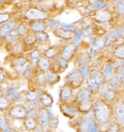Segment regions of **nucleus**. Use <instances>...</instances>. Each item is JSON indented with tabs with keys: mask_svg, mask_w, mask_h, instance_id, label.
I'll use <instances>...</instances> for the list:
<instances>
[{
	"mask_svg": "<svg viewBox=\"0 0 124 132\" xmlns=\"http://www.w3.org/2000/svg\"><path fill=\"white\" fill-rule=\"evenodd\" d=\"M11 132H22V131H21V129H16V128H13V127H11Z\"/></svg>",
	"mask_w": 124,
	"mask_h": 132,
	"instance_id": "55",
	"label": "nucleus"
},
{
	"mask_svg": "<svg viewBox=\"0 0 124 132\" xmlns=\"http://www.w3.org/2000/svg\"><path fill=\"white\" fill-rule=\"evenodd\" d=\"M74 89L68 84L65 83L60 88L59 93V98L60 103H70L76 104L75 98H73V91Z\"/></svg>",
	"mask_w": 124,
	"mask_h": 132,
	"instance_id": "7",
	"label": "nucleus"
},
{
	"mask_svg": "<svg viewBox=\"0 0 124 132\" xmlns=\"http://www.w3.org/2000/svg\"><path fill=\"white\" fill-rule=\"evenodd\" d=\"M48 28V25L44 23H41V22H36V23H34L31 25L30 29L31 30L34 32V33H41V32H44Z\"/></svg>",
	"mask_w": 124,
	"mask_h": 132,
	"instance_id": "28",
	"label": "nucleus"
},
{
	"mask_svg": "<svg viewBox=\"0 0 124 132\" xmlns=\"http://www.w3.org/2000/svg\"><path fill=\"white\" fill-rule=\"evenodd\" d=\"M78 70L79 71V73H81V75L84 77V79H86L90 73V65H85V66L80 67Z\"/></svg>",
	"mask_w": 124,
	"mask_h": 132,
	"instance_id": "34",
	"label": "nucleus"
},
{
	"mask_svg": "<svg viewBox=\"0 0 124 132\" xmlns=\"http://www.w3.org/2000/svg\"><path fill=\"white\" fill-rule=\"evenodd\" d=\"M107 132H120V128L117 123H113L112 125H110V127L109 128Z\"/></svg>",
	"mask_w": 124,
	"mask_h": 132,
	"instance_id": "47",
	"label": "nucleus"
},
{
	"mask_svg": "<svg viewBox=\"0 0 124 132\" xmlns=\"http://www.w3.org/2000/svg\"><path fill=\"white\" fill-rule=\"evenodd\" d=\"M76 49H77V46L74 42L69 43L63 48V50L61 51L60 57L66 60V61H70L73 58L74 54H75V52H76Z\"/></svg>",
	"mask_w": 124,
	"mask_h": 132,
	"instance_id": "10",
	"label": "nucleus"
},
{
	"mask_svg": "<svg viewBox=\"0 0 124 132\" xmlns=\"http://www.w3.org/2000/svg\"><path fill=\"white\" fill-rule=\"evenodd\" d=\"M59 29H64V30H68V31H73L75 30V29H74V27L73 25H69V24H63L62 23L61 27Z\"/></svg>",
	"mask_w": 124,
	"mask_h": 132,
	"instance_id": "50",
	"label": "nucleus"
},
{
	"mask_svg": "<svg viewBox=\"0 0 124 132\" xmlns=\"http://www.w3.org/2000/svg\"><path fill=\"white\" fill-rule=\"evenodd\" d=\"M26 17L29 20H44L48 18V14L37 9H29L26 12Z\"/></svg>",
	"mask_w": 124,
	"mask_h": 132,
	"instance_id": "13",
	"label": "nucleus"
},
{
	"mask_svg": "<svg viewBox=\"0 0 124 132\" xmlns=\"http://www.w3.org/2000/svg\"><path fill=\"white\" fill-rule=\"evenodd\" d=\"M53 113L48 108H41L39 110V115H38V123L39 125L43 129L45 132H48L51 129V121L53 118Z\"/></svg>",
	"mask_w": 124,
	"mask_h": 132,
	"instance_id": "4",
	"label": "nucleus"
},
{
	"mask_svg": "<svg viewBox=\"0 0 124 132\" xmlns=\"http://www.w3.org/2000/svg\"><path fill=\"white\" fill-rule=\"evenodd\" d=\"M6 115L5 113H1L0 112V129L6 123Z\"/></svg>",
	"mask_w": 124,
	"mask_h": 132,
	"instance_id": "48",
	"label": "nucleus"
},
{
	"mask_svg": "<svg viewBox=\"0 0 124 132\" xmlns=\"http://www.w3.org/2000/svg\"><path fill=\"white\" fill-rule=\"evenodd\" d=\"M87 86H88V90H90L91 92H95L98 89V85L96 84V82L93 80L92 79L89 78L87 79Z\"/></svg>",
	"mask_w": 124,
	"mask_h": 132,
	"instance_id": "38",
	"label": "nucleus"
},
{
	"mask_svg": "<svg viewBox=\"0 0 124 132\" xmlns=\"http://www.w3.org/2000/svg\"><path fill=\"white\" fill-rule=\"evenodd\" d=\"M98 54V48H96V47H91L90 48V54L91 55H96V54Z\"/></svg>",
	"mask_w": 124,
	"mask_h": 132,
	"instance_id": "53",
	"label": "nucleus"
},
{
	"mask_svg": "<svg viewBox=\"0 0 124 132\" xmlns=\"http://www.w3.org/2000/svg\"><path fill=\"white\" fill-rule=\"evenodd\" d=\"M3 88L2 87H0V96H3Z\"/></svg>",
	"mask_w": 124,
	"mask_h": 132,
	"instance_id": "56",
	"label": "nucleus"
},
{
	"mask_svg": "<svg viewBox=\"0 0 124 132\" xmlns=\"http://www.w3.org/2000/svg\"><path fill=\"white\" fill-rule=\"evenodd\" d=\"M123 31H124L123 29H116V30H115V31L111 32V33L108 36V37H110V38H114V37H118V36H121V35L123 34Z\"/></svg>",
	"mask_w": 124,
	"mask_h": 132,
	"instance_id": "44",
	"label": "nucleus"
},
{
	"mask_svg": "<svg viewBox=\"0 0 124 132\" xmlns=\"http://www.w3.org/2000/svg\"><path fill=\"white\" fill-rule=\"evenodd\" d=\"M39 101L41 102L43 108L49 109L54 104V98L50 93L47 91H41L39 94Z\"/></svg>",
	"mask_w": 124,
	"mask_h": 132,
	"instance_id": "11",
	"label": "nucleus"
},
{
	"mask_svg": "<svg viewBox=\"0 0 124 132\" xmlns=\"http://www.w3.org/2000/svg\"><path fill=\"white\" fill-rule=\"evenodd\" d=\"M54 34L57 37L59 38L65 39V40H69L73 38L75 36V33L73 31H68V30H64L62 29H55L54 30Z\"/></svg>",
	"mask_w": 124,
	"mask_h": 132,
	"instance_id": "22",
	"label": "nucleus"
},
{
	"mask_svg": "<svg viewBox=\"0 0 124 132\" xmlns=\"http://www.w3.org/2000/svg\"><path fill=\"white\" fill-rule=\"evenodd\" d=\"M118 82H119L118 75H116V74H114V75L109 78V84H110V86H112L113 88H115V87L118 86Z\"/></svg>",
	"mask_w": 124,
	"mask_h": 132,
	"instance_id": "37",
	"label": "nucleus"
},
{
	"mask_svg": "<svg viewBox=\"0 0 124 132\" xmlns=\"http://www.w3.org/2000/svg\"><path fill=\"white\" fill-rule=\"evenodd\" d=\"M16 30L17 31V33H18V36H19L20 38H21V37H24L25 36H27V32H28V29H27V27L24 25L23 23L19 24V25L16 27Z\"/></svg>",
	"mask_w": 124,
	"mask_h": 132,
	"instance_id": "33",
	"label": "nucleus"
},
{
	"mask_svg": "<svg viewBox=\"0 0 124 132\" xmlns=\"http://www.w3.org/2000/svg\"><path fill=\"white\" fill-rule=\"evenodd\" d=\"M74 1H76V0H74Z\"/></svg>",
	"mask_w": 124,
	"mask_h": 132,
	"instance_id": "61",
	"label": "nucleus"
},
{
	"mask_svg": "<svg viewBox=\"0 0 124 132\" xmlns=\"http://www.w3.org/2000/svg\"><path fill=\"white\" fill-rule=\"evenodd\" d=\"M113 72V67L111 64H107L105 65L104 67V69H103V73H104V75L106 76H110L111 73H112Z\"/></svg>",
	"mask_w": 124,
	"mask_h": 132,
	"instance_id": "43",
	"label": "nucleus"
},
{
	"mask_svg": "<svg viewBox=\"0 0 124 132\" xmlns=\"http://www.w3.org/2000/svg\"><path fill=\"white\" fill-rule=\"evenodd\" d=\"M65 80L66 83L71 86L73 89H78L82 86L85 79L78 70H73L66 76Z\"/></svg>",
	"mask_w": 124,
	"mask_h": 132,
	"instance_id": "6",
	"label": "nucleus"
},
{
	"mask_svg": "<svg viewBox=\"0 0 124 132\" xmlns=\"http://www.w3.org/2000/svg\"><path fill=\"white\" fill-rule=\"evenodd\" d=\"M12 105V103L4 95L0 96V112L6 113Z\"/></svg>",
	"mask_w": 124,
	"mask_h": 132,
	"instance_id": "25",
	"label": "nucleus"
},
{
	"mask_svg": "<svg viewBox=\"0 0 124 132\" xmlns=\"http://www.w3.org/2000/svg\"><path fill=\"white\" fill-rule=\"evenodd\" d=\"M117 11L120 15H124V2L121 1L117 4Z\"/></svg>",
	"mask_w": 124,
	"mask_h": 132,
	"instance_id": "49",
	"label": "nucleus"
},
{
	"mask_svg": "<svg viewBox=\"0 0 124 132\" xmlns=\"http://www.w3.org/2000/svg\"><path fill=\"white\" fill-rule=\"evenodd\" d=\"M9 64H10V67H11V70L14 72L15 74H16L18 78H20L22 73L24 72V70H25L31 63L29 62L28 57H26L24 55H21V56H16V57H11Z\"/></svg>",
	"mask_w": 124,
	"mask_h": 132,
	"instance_id": "3",
	"label": "nucleus"
},
{
	"mask_svg": "<svg viewBox=\"0 0 124 132\" xmlns=\"http://www.w3.org/2000/svg\"><path fill=\"white\" fill-rule=\"evenodd\" d=\"M92 104H91V102L89 100L84 102V103L78 104H77V109H78V111H79V112L88 113L90 111V110L92 108Z\"/></svg>",
	"mask_w": 124,
	"mask_h": 132,
	"instance_id": "29",
	"label": "nucleus"
},
{
	"mask_svg": "<svg viewBox=\"0 0 124 132\" xmlns=\"http://www.w3.org/2000/svg\"><path fill=\"white\" fill-rule=\"evenodd\" d=\"M83 34L85 35V36H91V35L92 34V29H91V28H88V29H86L83 32Z\"/></svg>",
	"mask_w": 124,
	"mask_h": 132,
	"instance_id": "54",
	"label": "nucleus"
},
{
	"mask_svg": "<svg viewBox=\"0 0 124 132\" xmlns=\"http://www.w3.org/2000/svg\"><path fill=\"white\" fill-rule=\"evenodd\" d=\"M14 79H14L13 77H11L6 69L0 67V87L4 86L10 80H14Z\"/></svg>",
	"mask_w": 124,
	"mask_h": 132,
	"instance_id": "20",
	"label": "nucleus"
},
{
	"mask_svg": "<svg viewBox=\"0 0 124 132\" xmlns=\"http://www.w3.org/2000/svg\"><path fill=\"white\" fill-rule=\"evenodd\" d=\"M90 75H91L90 78L92 79L98 86L104 84V75H103V73H101L99 70L92 69V70L90 72Z\"/></svg>",
	"mask_w": 124,
	"mask_h": 132,
	"instance_id": "19",
	"label": "nucleus"
},
{
	"mask_svg": "<svg viewBox=\"0 0 124 132\" xmlns=\"http://www.w3.org/2000/svg\"><path fill=\"white\" fill-rule=\"evenodd\" d=\"M118 79H119V81L121 83H123L124 82V68H121L119 69V72H118Z\"/></svg>",
	"mask_w": 124,
	"mask_h": 132,
	"instance_id": "51",
	"label": "nucleus"
},
{
	"mask_svg": "<svg viewBox=\"0 0 124 132\" xmlns=\"http://www.w3.org/2000/svg\"><path fill=\"white\" fill-rule=\"evenodd\" d=\"M56 60H57V61H58L59 68H60L62 73L68 68V66H69V61H66V60L63 59V58H61L60 56H59Z\"/></svg>",
	"mask_w": 124,
	"mask_h": 132,
	"instance_id": "32",
	"label": "nucleus"
},
{
	"mask_svg": "<svg viewBox=\"0 0 124 132\" xmlns=\"http://www.w3.org/2000/svg\"><path fill=\"white\" fill-rule=\"evenodd\" d=\"M6 115L11 121H23L26 118L27 111L23 108L21 103L14 104L6 112Z\"/></svg>",
	"mask_w": 124,
	"mask_h": 132,
	"instance_id": "5",
	"label": "nucleus"
},
{
	"mask_svg": "<svg viewBox=\"0 0 124 132\" xmlns=\"http://www.w3.org/2000/svg\"><path fill=\"white\" fill-rule=\"evenodd\" d=\"M50 67H51V61L48 59H47L46 57L41 56V59L39 60L38 63H37L36 68L37 70H39L40 72H42V73H48L50 70Z\"/></svg>",
	"mask_w": 124,
	"mask_h": 132,
	"instance_id": "16",
	"label": "nucleus"
},
{
	"mask_svg": "<svg viewBox=\"0 0 124 132\" xmlns=\"http://www.w3.org/2000/svg\"><path fill=\"white\" fill-rule=\"evenodd\" d=\"M115 56L120 59H124V45L119 47L116 49Z\"/></svg>",
	"mask_w": 124,
	"mask_h": 132,
	"instance_id": "39",
	"label": "nucleus"
},
{
	"mask_svg": "<svg viewBox=\"0 0 124 132\" xmlns=\"http://www.w3.org/2000/svg\"><path fill=\"white\" fill-rule=\"evenodd\" d=\"M59 48H57L55 46H53V47H50V48H47L46 50H44L43 52V56L46 57L47 59L48 60H55L59 57Z\"/></svg>",
	"mask_w": 124,
	"mask_h": 132,
	"instance_id": "21",
	"label": "nucleus"
},
{
	"mask_svg": "<svg viewBox=\"0 0 124 132\" xmlns=\"http://www.w3.org/2000/svg\"><path fill=\"white\" fill-rule=\"evenodd\" d=\"M94 5H95L96 8L103 9V8H105V7L107 6V4H106L105 2H103V1H101V0H98V1L95 2Z\"/></svg>",
	"mask_w": 124,
	"mask_h": 132,
	"instance_id": "46",
	"label": "nucleus"
},
{
	"mask_svg": "<svg viewBox=\"0 0 124 132\" xmlns=\"http://www.w3.org/2000/svg\"><path fill=\"white\" fill-rule=\"evenodd\" d=\"M33 1H34V2H41V1H42V0H33Z\"/></svg>",
	"mask_w": 124,
	"mask_h": 132,
	"instance_id": "57",
	"label": "nucleus"
},
{
	"mask_svg": "<svg viewBox=\"0 0 124 132\" xmlns=\"http://www.w3.org/2000/svg\"><path fill=\"white\" fill-rule=\"evenodd\" d=\"M92 109L95 118L100 123H105L110 120V109L105 102L102 100L94 102L92 104Z\"/></svg>",
	"mask_w": 124,
	"mask_h": 132,
	"instance_id": "2",
	"label": "nucleus"
},
{
	"mask_svg": "<svg viewBox=\"0 0 124 132\" xmlns=\"http://www.w3.org/2000/svg\"><path fill=\"white\" fill-rule=\"evenodd\" d=\"M22 42H23L25 48L26 47L27 48H31V47H33L38 41H37V39L36 37V35H27V36L23 37Z\"/></svg>",
	"mask_w": 124,
	"mask_h": 132,
	"instance_id": "27",
	"label": "nucleus"
},
{
	"mask_svg": "<svg viewBox=\"0 0 124 132\" xmlns=\"http://www.w3.org/2000/svg\"><path fill=\"white\" fill-rule=\"evenodd\" d=\"M60 111L66 116V118L73 119L75 118L77 112H78V109H77L76 104H70V103H61L59 106Z\"/></svg>",
	"mask_w": 124,
	"mask_h": 132,
	"instance_id": "9",
	"label": "nucleus"
},
{
	"mask_svg": "<svg viewBox=\"0 0 124 132\" xmlns=\"http://www.w3.org/2000/svg\"><path fill=\"white\" fill-rule=\"evenodd\" d=\"M38 115H39V111L36 109H32L30 111H27V118H30V119H36L37 120L38 119Z\"/></svg>",
	"mask_w": 124,
	"mask_h": 132,
	"instance_id": "36",
	"label": "nucleus"
},
{
	"mask_svg": "<svg viewBox=\"0 0 124 132\" xmlns=\"http://www.w3.org/2000/svg\"><path fill=\"white\" fill-rule=\"evenodd\" d=\"M123 34H124V31H123Z\"/></svg>",
	"mask_w": 124,
	"mask_h": 132,
	"instance_id": "60",
	"label": "nucleus"
},
{
	"mask_svg": "<svg viewBox=\"0 0 124 132\" xmlns=\"http://www.w3.org/2000/svg\"><path fill=\"white\" fill-rule=\"evenodd\" d=\"M21 104H22V105L23 106V108L25 109L27 111H30V110L34 109V103H32V102L23 100L21 102Z\"/></svg>",
	"mask_w": 124,
	"mask_h": 132,
	"instance_id": "42",
	"label": "nucleus"
},
{
	"mask_svg": "<svg viewBox=\"0 0 124 132\" xmlns=\"http://www.w3.org/2000/svg\"><path fill=\"white\" fill-rule=\"evenodd\" d=\"M91 92L90 90H88V89H82L76 95V98H75L76 104L89 101L91 99Z\"/></svg>",
	"mask_w": 124,
	"mask_h": 132,
	"instance_id": "14",
	"label": "nucleus"
},
{
	"mask_svg": "<svg viewBox=\"0 0 124 132\" xmlns=\"http://www.w3.org/2000/svg\"><path fill=\"white\" fill-rule=\"evenodd\" d=\"M5 44H6V50L9 52L11 57L23 55L24 52H25V47H24L21 39L17 40V41L14 42L5 43Z\"/></svg>",
	"mask_w": 124,
	"mask_h": 132,
	"instance_id": "8",
	"label": "nucleus"
},
{
	"mask_svg": "<svg viewBox=\"0 0 124 132\" xmlns=\"http://www.w3.org/2000/svg\"><path fill=\"white\" fill-rule=\"evenodd\" d=\"M46 76H47V82L50 86L56 85L60 81V76L58 73H52V72L48 71V73H46Z\"/></svg>",
	"mask_w": 124,
	"mask_h": 132,
	"instance_id": "24",
	"label": "nucleus"
},
{
	"mask_svg": "<svg viewBox=\"0 0 124 132\" xmlns=\"http://www.w3.org/2000/svg\"><path fill=\"white\" fill-rule=\"evenodd\" d=\"M41 52H40L39 49L37 48H34L33 50L30 51V53L29 54V56H28V59L29 62L31 63L32 66L34 68H36L37 66V63H38L39 60L41 59Z\"/></svg>",
	"mask_w": 124,
	"mask_h": 132,
	"instance_id": "23",
	"label": "nucleus"
},
{
	"mask_svg": "<svg viewBox=\"0 0 124 132\" xmlns=\"http://www.w3.org/2000/svg\"><path fill=\"white\" fill-rule=\"evenodd\" d=\"M121 68H124V61H123V63H122V66H121Z\"/></svg>",
	"mask_w": 124,
	"mask_h": 132,
	"instance_id": "58",
	"label": "nucleus"
},
{
	"mask_svg": "<svg viewBox=\"0 0 124 132\" xmlns=\"http://www.w3.org/2000/svg\"><path fill=\"white\" fill-rule=\"evenodd\" d=\"M36 37L40 43H45L48 39V35L45 32H41V33H36Z\"/></svg>",
	"mask_w": 124,
	"mask_h": 132,
	"instance_id": "35",
	"label": "nucleus"
},
{
	"mask_svg": "<svg viewBox=\"0 0 124 132\" xmlns=\"http://www.w3.org/2000/svg\"><path fill=\"white\" fill-rule=\"evenodd\" d=\"M113 1H117V0H113Z\"/></svg>",
	"mask_w": 124,
	"mask_h": 132,
	"instance_id": "59",
	"label": "nucleus"
},
{
	"mask_svg": "<svg viewBox=\"0 0 124 132\" xmlns=\"http://www.w3.org/2000/svg\"><path fill=\"white\" fill-rule=\"evenodd\" d=\"M23 100L29 102H36L39 99V92L31 90H23Z\"/></svg>",
	"mask_w": 124,
	"mask_h": 132,
	"instance_id": "18",
	"label": "nucleus"
},
{
	"mask_svg": "<svg viewBox=\"0 0 124 132\" xmlns=\"http://www.w3.org/2000/svg\"><path fill=\"white\" fill-rule=\"evenodd\" d=\"M91 54L88 53H83L81 54L80 55L78 56V63L80 67L85 66V65H87V63L90 61L91 60Z\"/></svg>",
	"mask_w": 124,
	"mask_h": 132,
	"instance_id": "30",
	"label": "nucleus"
},
{
	"mask_svg": "<svg viewBox=\"0 0 124 132\" xmlns=\"http://www.w3.org/2000/svg\"><path fill=\"white\" fill-rule=\"evenodd\" d=\"M58 123H59V120H58V118H55V117H53V118H52V121H51V128H57V126H58Z\"/></svg>",
	"mask_w": 124,
	"mask_h": 132,
	"instance_id": "52",
	"label": "nucleus"
},
{
	"mask_svg": "<svg viewBox=\"0 0 124 132\" xmlns=\"http://www.w3.org/2000/svg\"><path fill=\"white\" fill-rule=\"evenodd\" d=\"M17 79L10 80L5 86L2 87L4 96L8 98L12 103V104H19L23 100V90L20 89V86L16 83Z\"/></svg>",
	"mask_w": 124,
	"mask_h": 132,
	"instance_id": "1",
	"label": "nucleus"
},
{
	"mask_svg": "<svg viewBox=\"0 0 124 132\" xmlns=\"http://www.w3.org/2000/svg\"><path fill=\"white\" fill-rule=\"evenodd\" d=\"M38 126H39L38 121L36 120V119H30L26 118L23 121V129L28 132H34Z\"/></svg>",
	"mask_w": 124,
	"mask_h": 132,
	"instance_id": "17",
	"label": "nucleus"
},
{
	"mask_svg": "<svg viewBox=\"0 0 124 132\" xmlns=\"http://www.w3.org/2000/svg\"><path fill=\"white\" fill-rule=\"evenodd\" d=\"M98 92H99V93H100V95L102 97H103V98L108 101H113L114 99L116 98L115 91L104 84L99 86Z\"/></svg>",
	"mask_w": 124,
	"mask_h": 132,
	"instance_id": "12",
	"label": "nucleus"
},
{
	"mask_svg": "<svg viewBox=\"0 0 124 132\" xmlns=\"http://www.w3.org/2000/svg\"><path fill=\"white\" fill-rule=\"evenodd\" d=\"M11 19V15L8 13H0V25L7 23Z\"/></svg>",
	"mask_w": 124,
	"mask_h": 132,
	"instance_id": "41",
	"label": "nucleus"
},
{
	"mask_svg": "<svg viewBox=\"0 0 124 132\" xmlns=\"http://www.w3.org/2000/svg\"><path fill=\"white\" fill-rule=\"evenodd\" d=\"M82 36H83V31L82 29H78L74 36V43H78V42L80 41V39L82 38Z\"/></svg>",
	"mask_w": 124,
	"mask_h": 132,
	"instance_id": "45",
	"label": "nucleus"
},
{
	"mask_svg": "<svg viewBox=\"0 0 124 132\" xmlns=\"http://www.w3.org/2000/svg\"><path fill=\"white\" fill-rule=\"evenodd\" d=\"M16 22H10L5 23L4 25L0 29V39L4 40L7 35L11 33V31L15 30L16 29Z\"/></svg>",
	"mask_w": 124,
	"mask_h": 132,
	"instance_id": "15",
	"label": "nucleus"
},
{
	"mask_svg": "<svg viewBox=\"0 0 124 132\" xmlns=\"http://www.w3.org/2000/svg\"><path fill=\"white\" fill-rule=\"evenodd\" d=\"M96 19L100 22H107L110 19V14L106 11H98L96 14Z\"/></svg>",
	"mask_w": 124,
	"mask_h": 132,
	"instance_id": "31",
	"label": "nucleus"
},
{
	"mask_svg": "<svg viewBox=\"0 0 124 132\" xmlns=\"http://www.w3.org/2000/svg\"><path fill=\"white\" fill-rule=\"evenodd\" d=\"M116 118L118 123L124 126V105H117L115 109Z\"/></svg>",
	"mask_w": 124,
	"mask_h": 132,
	"instance_id": "26",
	"label": "nucleus"
},
{
	"mask_svg": "<svg viewBox=\"0 0 124 132\" xmlns=\"http://www.w3.org/2000/svg\"><path fill=\"white\" fill-rule=\"evenodd\" d=\"M105 42H106V37H104V38H103V37H101V38L96 39L95 41V47L98 48V49H100L104 46Z\"/></svg>",
	"mask_w": 124,
	"mask_h": 132,
	"instance_id": "40",
	"label": "nucleus"
}]
</instances>
